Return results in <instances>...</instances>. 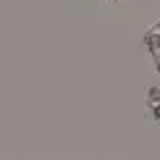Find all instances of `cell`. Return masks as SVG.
Returning <instances> with one entry per match:
<instances>
[{
  "label": "cell",
  "mask_w": 160,
  "mask_h": 160,
  "mask_svg": "<svg viewBox=\"0 0 160 160\" xmlns=\"http://www.w3.org/2000/svg\"><path fill=\"white\" fill-rule=\"evenodd\" d=\"M147 45H150V52H152V61H155L158 71H160V34H147Z\"/></svg>",
  "instance_id": "6da1fadb"
}]
</instances>
